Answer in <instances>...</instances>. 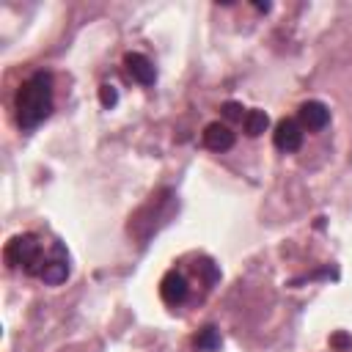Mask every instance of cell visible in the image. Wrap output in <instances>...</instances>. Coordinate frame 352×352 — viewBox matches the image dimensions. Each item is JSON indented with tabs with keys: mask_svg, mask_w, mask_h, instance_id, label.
Returning <instances> with one entry per match:
<instances>
[{
	"mask_svg": "<svg viewBox=\"0 0 352 352\" xmlns=\"http://www.w3.org/2000/svg\"><path fill=\"white\" fill-rule=\"evenodd\" d=\"M52 110V77L36 72L16 91V121L22 129H36Z\"/></svg>",
	"mask_w": 352,
	"mask_h": 352,
	"instance_id": "6da1fadb",
	"label": "cell"
},
{
	"mask_svg": "<svg viewBox=\"0 0 352 352\" xmlns=\"http://www.w3.org/2000/svg\"><path fill=\"white\" fill-rule=\"evenodd\" d=\"M3 256H6V264H8V267H22L28 275H41V270H44V264H47V258H44V253H41V245H38V239H36L33 234H19V236H14V239L6 245Z\"/></svg>",
	"mask_w": 352,
	"mask_h": 352,
	"instance_id": "7a4b0ae2",
	"label": "cell"
},
{
	"mask_svg": "<svg viewBox=\"0 0 352 352\" xmlns=\"http://www.w3.org/2000/svg\"><path fill=\"white\" fill-rule=\"evenodd\" d=\"M302 138H305L302 124L294 121V118H283V121L275 126V132H272V143H275V148L283 151V154L297 151V148L302 146Z\"/></svg>",
	"mask_w": 352,
	"mask_h": 352,
	"instance_id": "3957f363",
	"label": "cell"
},
{
	"mask_svg": "<svg viewBox=\"0 0 352 352\" xmlns=\"http://www.w3.org/2000/svg\"><path fill=\"white\" fill-rule=\"evenodd\" d=\"M160 297H162L165 305H173V308L187 300V280H184V275L179 270H168L162 275V280H160Z\"/></svg>",
	"mask_w": 352,
	"mask_h": 352,
	"instance_id": "277c9868",
	"label": "cell"
},
{
	"mask_svg": "<svg viewBox=\"0 0 352 352\" xmlns=\"http://www.w3.org/2000/svg\"><path fill=\"white\" fill-rule=\"evenodd\" d=\"M38 278L44 283H50V286H58V283H63L69 278V258H66L63 245H55L52 248V256L47 258V264H44V270H41Z\"/></svg>",
	"mask_w": 352,
	"mask_h": 352,
	"instance_id": "5b68a950",
	"label": "cell"
},
{
	"mask_svg": "<svg viewBox=\"0 0 352 352\" xmlns=\"http://www.w3.org/2000/svg\"><path fill=\"white\" fill-rule=\"evenodd\" d=\"M124 63H126V72H129V77H132L135 82H140V85H151V82L157 80V69H154V63H151L146 55H140V52H129V55L124 58Z\"/></svg>",
	"mask_w": 352,
	"mask_h": 352,
	"instance_id": "8992f818",
	"label": "cell"
},
{
	"mask_svg": "<svg viewBox=\"0 0 352 352\" xmlns=\"http://www.w3.org/2000/svg\"><path fill=\"white\" fill-rule=\"evenodd\" d=\"M300 124L302 126H308V129H314V132H319V129H324L327 124H330V110H327V104L324 102H305L302 107H300Z\"/></svg>",
	"mask_w": 352,
	"mask_h": 352,
	"instance_id": "52a82bcc",
	"label": "cell"
},
{
	"mask_svg": "<svg viewBox=\"0 0 352 352\" xmlns=\"http://www.w3.org/2000/svg\"><path fill=\"white\" fill-rule=\"evenodd\" d=\"M204 146L212 148V151H228L234 146V132L226 124H220V121L206 124V129H204Z\"/></svg>",
	"mask_w": 352,
	"mask_h": 352,
	"instance_id": "ba28073f",
	"label": "cell"
},
{
	"mask_svg": "<svg viewBox=\"0 0 352 352\" xmlns=\"http://www.w3.org/2000/svg\"><path fill=\"white\" fill-rule=\"evenodd\" d=\"M267 126H270V116H267L264 110H250V113H245V132H248L250 138H258Z\"/></svg>",
	"mask_w": 352,
	"mask_h": 352,
	"instance_id": "9c48e42d",
	"label": "cell"
},
{
	"mask_svg": "<svg viewBox=\"0 0 352 352\" xmlns=\"http://www.w3.org/2000/svg\"><path fill=\"white\" fill-rule=\"evenodd\" d=\"M195 346H198L201 352H214V349H220V330L212 327V324H206V327L195 336Z\"/></svg>",
	"mask_w": 352,
	"mask_h": 352,
	"instance_id": "30bf717a",
	"label": "cell"
},
{
	"mask_svg": "<svg viewBox=\"0 0 352 352\" xmlns=\"http://www.w3.org/2000/svg\"><path fill=\"white\" fill-rule=\"evenodd\" d=\"M198 272L204 275L206 286H214V283H217V278H220V270H217V267H214V261H209V258H201V261H198Z\"/></svg>",
	"mask_w": 352,
	"mask_h": 352,
	"instance_id": "8fae6325",
	"label": "cell"
},
{
	"mask_svg": "<svg viewBox=\"0 0 352 352\" xmlns=\"http://www.w3.org/2000/svg\"><path fill=\"white\" fill-rule=\"evenodd\" d=\"M99 102H102V107H116L118 104V91H116V85H110V82H104L102 88H99Z\"/></svg>",
	"mask_w": 352,
	"mask_h": 352,
	"instance_id": "7c38bea8",
	"label": "cell"
},
{
	"mask_svg": "<svg viewBox=\"0 0 352 352\" xmlns=\"http://www.w3.org/2000/svg\"><path fill=\"white\" fill-rule=\"evenodd\" d=\"M330 346H333L336 352H346V349H352V336L344 333V330H338V333L330 336Z\"/></svg>",
	"mask_w": 352,
	"mask_h": 352,
	"instance_id": "4fadbf2b",
	"label": "cell"
},
{
	"mask_svg": "<svg viewBox=\"0 0 352 352\" xmlns=\"http://www.w3.org/2000/svg\"><path fill=\"white\" fill-rule=\"evenodd\" d=\"M223 116L226 118H231V121H236V118H242V104L239 102H223Z\"/></svg>",
	"mask_w": 352,
	"mask_h": 352,
	"instance_id": "5bb4252c",
	"label": "cell"
}]
</instances>
